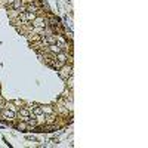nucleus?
Instances as JSON below:
<instances>
[{
  "mask_svg": "<svg viewBox=\"0 0 148 148\" xmlns=\"http://www.w3.org/2000/svg\"><path fill=\"white\" fill-rule=\"evenodd\" d=\"M5 108H9V110H12V111H15V113H16V108H15L14 102H5Z\"/></svg>",
  "mask_w": 148,
  "mask_h": 148,
  "instance_id": "nucleus-15",
  "label": "nucleus"
},
{
  "mask_svg": "<svg viewBox=\"0 0 148 148\" xmlns=\"http://www.w3.org/2000/svg\"><path fill=\"white\" fill-rule=\"evenodd\" d=\"M58 74L61 77H62L64 80H68L70 77H73V65L71 64H64L62 67H61L59 70H58Z\"/></svg>",
  "mask_w": 148,
  "mask_h": 148,
  "instance_id": "nucleus-1",
  "label": "nucleus"
},
{
  "mask_svg": "<svg viewBox=\"0 0 148 148\" xmlns=\"http://www.w3.org/2000/svg\"><path fill=\"white\" fill-rule=\"evenodd\" d=\"M31 24H33V27H39V28H46L47 27V22L43 16H36Z\"/></svg>",
  "mask_w": 148,
  "mask_h": 148,
  "instance_id": "nucleus-3",
  "label": "nucleus"
},
{
  "mask_svg": "<svg viewBox=\"0 0 148 148\" xmlns=\"http://www.w3.org/2000/svg\"><path fill=\"white\" fill-rule=\"evenodd\" d=\"M47 52H51L52 55H56V53H59V52H62V49H61L56 43H53V45H47Z\"/></svg>",
  "mask_w": 148,
  "mask_h": 148,
  "instance_id": "nucleus-6",
  "label": "nucleus"
},
{
  "mask_svg": "<svg viewBox=\"0 0 148 148\" xmlns=\"http://www.w3.org/2000/svg\"><path fill=\"white\" fill-rule=\"evenodd\" d=\"M3 104H5V99H3L2 96H0V105H3Z\"/></svg>",
  "mask_w": 148,
  "mask_h": 148,
  "instance_id": "nucleus-17",
  "label": "nucleus"
},
{
  "mask_svg": "<svg viewBox=\"0 0 148 148\" xmlns=\"http://www.w3.org/2000/svg\"><path fill=\"white\" fill-rule=\"evenodd\" d=\"M53 58L56 59V61H59L61 64H67V59H68V56H67V53L62 51V52H59V53H56V55H53Z\"/></svg>",
  "mask_w": 148,
  "mask_h": 148,
  "instance_id": "nucleus-7",
  "label": "nucleus"
},
{
  "mask_svg": "<svg viewBox=\"0 0 148 148\" xmlns=\"http://www.w3.org/2000/svg\"><path fill=\"white\" fill-rule=\"evenodd\" d=\"M36 16H37L36 12H22V14L19 15V19L22 22H33Z\"/></svg>",
  "mask_w": 148,
  "mask_h": 148,
  "instance_id": "nucleus-2",
  "label": "nucleus"
},
{
  "mask_svg": "<svg viewBox=\"0 0 148 148\" xmlns=\"http://www.w3.org/2000/svg\"><path fill=\"white\" fill-rule=\"evenodd\" d=\"M55 119H56L55 113H52V114H45V123H46V125H53V123L56 121Z\"/></svg>",
  "mask_w": 148,
  "mask_h": 148,
  "instance_id": "nucleus-8",
  "label": "nucleus"
},
{
  "mask_svg": "<svg viewBox=\"0 0 148 148\" xmlns=\"http://www.w3.org/2000/svg\"><path fill=\"white\" fill-rule=\"evenodd\" d=\"M42 110H43V114H52V113H55L52 105H43Z\"/></svg>",
  "mask_w": 148,
  "mask_h": 148,
  "instance_id": "nucleus-13",
  "label": "nucleus"
},
{
  "mask_svg": "<svg viewBox=\"0 0 148 148\" xmlns=\"http://www.w3.org/2000/svg\"><path fill=\"white\" fill-rule=\"evenodd\" d=\"M27 139H28V141H36V138H34V136H27Z\"/></svg>",
  "mask_w": 148,
  "mask_h": 148,
  "instance_id": "nucleus-16",
  "label": "nucleus"
},
{
  "mask_svg": "<svg viewBox=\"0 0 148 148\" xmlns=\"http://www.w3.org/2000/svg\"><path fill=\"white\" fill-rule=\"evenodd\" d=\"M30 111L33 113V116L34 117H37V116H40V114H43V110H42V105H34V107H31L30 108Z\"/></svg>",
  "mask_w": 148,
  "mask_h": 148,
  "instance_id": "nucleus-9",
  "label": "nucleus"
},
{
  "mask_svg": "<svg viewBox=\"0 0 148 148\" xmlns=\"http://www.w3.org/2000/svg\"><path fill=\"white\" fill-rule=\"evenodd\" d=\"M10 2H14V0H9V3H10Z\"/></svg>",
  "mask_w": 148,
  "mask_h": 148,
  "instance_id": "nucleus-18",
  "label": "nucleus"
},
{
  "mask_svg": "<svg viewBox=\"0 0 148 148\" xmlns=\"http://www.w3.org/2000/svg\"><path fill=\"white\" fill-rule=\"evenodd\" d=\"M30 113H31V111H30L28 108H21V110L18 111V116H19V117H30Z\"/></svg>",
  "mask_w": 148,
  "mask_h": 148,
  "instance_id": "nucleus-12",
  "label": "nucleus"
},
{
  "mask_svg": "<svg viewBox=\"0 0 148 148\" xmlns=\"http://www.w3.org/2000/svg\"><path fill=\"white\" fill-rule=\"evenodd\" d=\"M27 127H28V126H27V123H25V121H22V120H21V123H18V126H16V129L21 130V132H25Z\"/></svg>",
  "mask_w": 148,
  "mask_h": 148,
  "instance_id": "nucleus-14",
  "label": "nucleus"
},
{
  "mask_svg": "<svg viewBox=\"0 0 148 148\" xmlns=\"http://www.w3.org/2000/svg\"><path fill=\"white\" fill-rule=\"evenodd\" d=\"M25 123H27V126H28V127H33V129H34V127H37V125H39V123H37V119H34V117H33V119H30V117H28Z\"/></svg>",
  "mask_w": 148,
  "mask_h": 148,
  "instance_id": "nucleus-11",
  "label": "nucleus"
},
{
  "mask_svg": "<svg viewBox=\"0 0 148 148\" xmlns=\"http://www.w3.org/2000/svg\"><path fill=\"white\" fill-rule=\"evenodd\" d=\"M22 5H24L22 0H14V2H10V3H9V6H10L12 9H15V10L21 9V8H22Z\"/></svg>",
  "mask_w": 148,
  "mask_h": 148,
  "instance_id": "nucleus-10",
  "label": "nucleus"
},
{
  "mask_svg": "<svg viewBox=\"0 0 148 148\" xmlns=\"http://www.w3.org/2000/svg\"><path fill=\"white\" fill-rule=\"evenodd\" d=\"M42 42H43L45 45H53V43H56V36H55V34L42 36Z\"/></svg>",
  "mask_w": 148,
  "mask_h": 148,
  "instance_id": "nucleus-5",
  "label": "nucleus"
},
{
  "mask_svg": "<svg viewBox=\"0 0 148 148\" xmlns=\"http://www.w3.org/2000/svg\"><path fill=\"white\" fill-rule=\"evenodd\" d=\"M0 114H2L3 119H6V120H9V121L14 120V119L16 117V113H15V111H12V110H9V108H3V111H2Z\"/></svg>",
  "mask_w": 148,
  "mask_h": 148,
  "instance_id": "nucleus-4",
  "label": "nucleus"
}]
</instances>
